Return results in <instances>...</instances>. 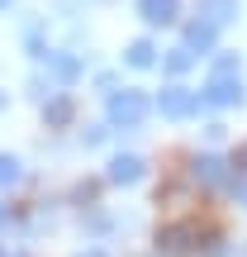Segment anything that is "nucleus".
I'll list each match as a JSON object with an SVG mask.
<instances>
[{"label":"nucleus","instance_id":"1","mask_svg":"<svg viewBox=\"0 0 247 257\" xmlns=\"http://www.w3.org/2000/svg\"><path fill=\"white\" fill-rule=\"evenodd\" d=\"M157 248L171 252V257L200 248V224H195V219H181V224H166V229H157Z\"/></svg>","mask_w":247,"mask_h":257},{"label":"nucleus","instance_id":"2","mask_svg":"<svg viewBox=\"0 0 247 257\" xmlns=\"http://www.w3.org/2000/svg\"><path fill=\"white\" fill-rule=\"evenodd\" d=\"M147 114V95L143 91H114L110 95V119L114 124H138Z\"/></svg>","mask_w":247,"mask_h":257},{"label":"nucleus","instance_id":"3","mask_svg":"<svg viewBox=\"0 0 247 257\" xmlns=\"http://www.w3.org/2000/svg\"><path fill=\"white\" fill-rule=\"evenodd\" d=\"M204 105H242V76H209V86L200 91Z\"/></svg>","mask_w":247,"mask_h":257},{"label":"nucleus","instance_id":"4","mask_svg":"<svg viewBox=\"0 0 247 257\" xmlns=\"http://www.w3.org/2000/svg\"><path fill=\"white\" fill-rule=\"evenodd\" d=\"M195 110H200V91H190V86H166L162 91V114L181 119V114H195Z\"/></svg>","mask_w":247,"mask_h":257},{"label":"nucleus","instance_id":"5","mask_svg":"<svg viewBox=\"0 0 247 257\" xmlns=\"http://www.w3.org/2000/svg\"><path fill=\"white\" fill-rule=\"evenodd\" d=\"M138 176H143V157L124 153V157H114V162H110V181L114 186H133Z\"/></svg>","mask_w":247,"mask_h":257},{"label":"nucleus","instance_id":"6","mask_svg":"<svg viewBox=\"0 0 247 257\" xmlns=\"http://www.w3.org/2000/svg\"><path fill=\"white\" fill-rule=\"evenodd\" d=\"M176 10H181V0H138V15H143L147 24H171Z\"/></svg>","mask_w":247,"mask_h":257},{"label":"nucleus","instance_id":"7","mask_svg":"<svg viewBox=\"0 0 247 257\" xmlns=\"http://www.w3.org/2000/svg\"><path fill=\"white\" fill-rule=\"evenodd\" d=\"M214 34H219L214 24L195 19V24H185V43H181V48H190V53H209V48H214Z\"/></svg>","mask_w":247,"mask_h":257},{"label":"nucleus","instance_id":"8","mask_svg":"<svg viewBox=\"0 0 247 257\" xmlns=\"http://www.w3.org/2000/svg\"><path fill=\"white\" fill-rule=\"evenodd\" d=\"M200 15H204V24H214V29H219V24H228V19L238 15V0H204V5H200Z\"/></svg>","mask_w":247,"mask_h":257},{"label":"nucleus","instance_id":"9","mask_svg":"<svg viewBox=\"0 0 247 257\" xmlns=\"http://www.w3.org/2000/svg\"><path fill=\"white\" fill-rule=\"evenodd\" d=\"M223 167H228L223 157H195V181H204V186H219L223 176H228Z\"/></svg>","mask_w":247,"mask_h":257},{"label":"nucleus","instance_id":"10","mask_svg":"<svg viewBox=\"0 0 247 257\" xmlns=\"http://www.w3.org/2000/svg\"><path fill=\"white\" fill-rule=\"evenodd\" d=\"M72 114H76V105H72V95H57V100H48V110H43V119H48V124H72Z\"/></svg>","mask_w":247,"mask_h":257},{"label":"nucleus","instance_id":"11","mask_svg":"<svg viewBox=\"0 0 247 257\" xmlns=\"http://www.w3.org/2000/svg\"><path fill=\"white\" fill-rule=\"evenodd\" d=\"M152 62H157V48L147 38H133L128 43V67H152Z\"/></svg>","mask_w":247,"mask_h":257},{"label":"nucleus","instance_id":"12","mask_svg":"<svg viewBox=\"0 0 247 257\" xmlns=\"http://www.w3.org/2000/svg\"><path fill=\"white\" fill-rule=\"evenodd\" d=\"M190 62H195V53H190V48H171V57H166V72H171V76H181Z\"/></svg>","mask_w":247,"mask_h":257},{"label":"nucleus","instance_id":"13","mask_svg":"<svg viewBox=\"0 0 247 257\" xmlns=\"http://www.w3.org/2000/svg\"><path fill=\"white\" fill-rule=\"evenodd\" d=\"M15 176H19V162L15 157H0V186H10Z\"/></svg>","mask_w":247,"mask_h":257},{"label":"nucleus","instance_id":"14","mask_svg":"<svg viewBox=\"0 0 247 257\" xmlns=\"http://www.w3.org/2000/svg\"><path fill=\"white\" fill-rule=\"evenodd\" d=\"M57 76H76V62H72V57H57Z\"/></svg>","mask_w":247,"mask_h":257},{"label":"nucleus","instance_id":"15","mask_svg":"<svg viewBox=\"0 0 247 257\" xmlns=\"http://www.w3.org/2000/svg\"><path fill=\"white\" fill-rule=\"evenodd\" d=\"M233 167H242V172H247V143L238 148V153H233Z\"/></svg>","mask_w":247,"mask_h":257},{"label":"nucleus","instance_id":"16","mask_svg":"<svg viewBox=\"0 0 247 257\" xmlns=\"http://www.w3.org/2000/svg\"><path fill=\"white\" fill-rule=\"evenodd\" d=\"M81 257H105V252H81Z\"/></svg>","mask_w":247,"mask_h":257},{"label":"nucleus","instance_id":"17","mask_svg":"<svg viewBox=\"0 0 247 257\" xmlns=\"http://www.w3.org/2000/svg\"><path fill=\"white\" fill-rule=\"evenodd\" d=\"M0 224H5V210H0Z\"/></svg>","mask_w":247,"mask_h":257},{"label":"nucleus","instance_id":"18","mask_svg":"<svg viewBox=\"0 0 247 257\" xmlns=\"http://www.w3.org/2000/svg\"><path fill=\"white\" fill-rule=\"evenodd\" d=\"M0 105H5V95H0Z\"/></svg>","mask_w":247,"mask_h":257},{"label":"nucleus","instance_id":"19","mask_svg":"<svg viewBox=\"0 0 247 257\" xmlns=\"http://www.w3.org/2000/svg\"><path fill=\"white\" fill-rule=\"evenodd\" d=\"M15 257H24V252H15Z\"/></svg>","mask_w":247,"mask_h":257}]
</instances>
